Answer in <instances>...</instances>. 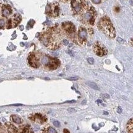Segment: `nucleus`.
Listing matches in <instances>:
<instances>
[{
	"label": "nucleus",
	"mask_w": 133,
	"mask_h": 133,
	"mask_svg": "<svg viewBox=\"0 0 133 133\" xmlns=\"http://www.w3.org/2000/svg\"><path fill=\"white\" fill-rule=\"evenodd\" d=\"M64 32L58 27L47 28L40 36V41L44 45L50 50H57L62 43Z\"/></svg>",
	"instance_id": "1"
},
{
	"label": "nucleus",
	"mask_w": 133,
	"mask_h": 133,
	"mask_svg": "<svg viewBox=\"0 0 133 133\" xmlns=\"http://www.w3.org/2000/svg\"><path fill=\"white\" fill-rule=\"evenodd\" d=\"M98 27L101 32L110 39H114L116 37L115 28L108 16H105L101 17L98 24Z\"/></svg>",
	"instance_id": "2"
},
{
	"label": "nucleus",
	"mask_w": 133,
	"mask_h": 133,
	"mask_svg": "<svg viewBox=\"0 0 133 133\" xmlns=\"http://www.w3.org/2000/svg\"><path fill=\"white\" fill-rule=\"evenodd\" d=\"M80 20L83 24L88 26H93L95 23L96 11L93 6H88L86 10L82 14Z\"/></svg>",
	"instance_id": "3"
},
{
	"label": "nucleus",
	"mask_w": 133,
	"mask_h": 133,
	"mask_svg": "<svg viewBox=\"0 0 133 133\" xmlns=\"http://www.w3.org/2000/svg\"><path fill=\"white\" fill-rule=\"evenodd\" d=\"M40 64L44 66V67L49 70H54L57 69L60 65V61L57 58H53L48 55H44L41 57L39 60V65Z\"/></svg>",
	"instance_id": "4"
},
{
	"label": "nucleus",
	"mask_w": 133,
	"mask_h": 133,
	"mask_svg": "<svg viewBox=\"0 0 133 133\" xmlns=\"http://www.w3.org/2000/svg\"><path fill=\"white\" fill-rule=\"evenodd\" d=\"M71 9L75 15L80 16L88 8L86 0H71Z\"/></svg>",
	"instance_id": "5"
},
{
	"label": "nucleus",
	"mask_w": 133,
	"mask_h": 133,
	"mask_svg": "<svg viewBox=\"0 0 133 133\" xmlns=\"http://www.w3.org/2000/svg\"><path fill=\"white\" fill-rule=\"evenodd\" d=\"M62 31L64 35L70 38L72 40H76V28L72 22L65 21L62 23Z\"/></svg>",
	"instance_id": "6"
},
{
	"label": "nucleus",
	"mask_w": 133,
	"mask_h": 133,
	"mask_svg": "<svg viewBox=\"0 0 133 133\" xmlns=\"http://www.w3.org/2000/svg\"><path fill=\"white\" fill-rule=\"evenodd\" d=\"M45 14L50 17H57L60 15V6L58 2L49 3L45 8Z\"/></svg>",
	"instance_id": "7"
},
{
	"label": "nucleus",
	"mask_w": 133,
	"mask_h": 133,
	"mask_svg": "<svg viewBox=\"0 0 133 133\" xmlns=\"http://www.w3.org/2000/svg\"><path fill=\"white\" fill-rule=\"evenodd\" d=\"M93 52L96 55L99 57H103L108 54V51L107 47L104 45V44L101 43L100 42H95L93 45Z\"/></svg>",
	"instance_id": "8"
},
{
	"label": "nucleus",
	"mask_w": 133,
	"mask_h": 133,
	"mask_svg": "<svg viewBox=\"0 0 133 133\" xmlns=\"http://www.w3.org/2000/svg\"><path fill=\"white\" fill-rule=\"evenodd\" d=\"M87 36H88V32L85 27L83 26L79 27L77 36L78 43L81 45H85L87 42Z\"/></svg>",
	"instance_id": "9"
},
{
	"label": "nucleus",
	"mask_w": 133,
	"mask_h": 133,
	"mask_svg": "<svg viewBox=\"0 0 133 133\" xmlns=\"http://www.w3.org/2000/svg\"><path fill=\"white\" fill-rule=\"evenodd\" d=\"M28 61L30 65L34 68H38L39 66V58L36 57L35 54L29 55V58H28Z\"/></svg>",
	"instance_id": "10"
},
{
	"label": "nucleus",
	"mask_w": 133,
	"mask_h": 133,
	"mask_svg": "<svg viewBox=\"0 0 133 133\" xmlns=\"http://www.w3.org/2000/svg\"><path fill=\"white\" fill-rule=\"evenodd\" d=\"M12 9L8 5H4L1 8V15L4 17H8L11 14Z\"/></svg>",
	"instance_id": "11"
},
{
	"label": "nucleus",
	"mask_w": 133,
	"mask_h": 133,
	"mask_svg": "<svg viewBox=\"0 0 133 133\" xmlns=\"http://www.w3.org/2000/svg\"><path fill=\"white\" fill-rule=\"evenodd\" d=\"M128 133H133V118L130 119L127 123L126 126Z\"/></svg>",
	"instance_id": "12"
},
{
	"label": "nucleus",
	"mask_w": 133,
	"mask_h": 133,
	"mask_svg": "<svg viewBox=\"0 0 133 133\" xmlns=\"http://www.w3.org/2000/svg\"><path fill=\"white\" fill-rule=\"evenodd\" d=\"M42 131L45 133H57V131L52 127H48L45 128L44 130H42Z\"/></svg>",
	"instance_id": "13"
},
{
	"label": "nucleus",
	"mask_w": 133,
	"mask_h": 133,
	"mask_svg": "<svg viewBox=\"0 0 133 133\" xmlns=\"http://www.w3.org/2000/svg\"><path fill=\"white\" fill-rule=\"evenodd\" d=\"M87 85H88L90 87H91V88H93V89H95V90H99V88L97 86V85L95 83H94V82H88L87 83Z\"/></svg>",
	"instance_id": "14"
},
{
	"label": "nucleus",
	"mask_w": 133,
	"mask_h": 133,
	"mask_svg": "<svg viewBox=\"0 0 133 133\" xmlns=\"http://www.w3.org/2000/svg\"><path fill=\"white\" fill-rule=\"evenodd\" d=\"M11 119L12 121L17 123V124H19V123H21V120L20 118H19V117L17 116H15V115H12L11 116Z\"/></svg>",
	"instance_id": "15"
},
{
	"label": "nucleus",
	"mask_w": 133,
	"mask_h": 133,
	"mask_svg": "<svg viewBox=\"0 0 133 133\" xmlns=\"http://www.w3.org/2000/svg\"><path fill=\"white\" fill-rule=\"evenodd\" d=\"M5 25V21L3 19H0V28H2Z\"/></svg>",
	"instance_id": "16"
},
{
	"label": "nucleus",
	"mask_w": 133,
	"mask_h": 133,
	"mask_svg": "<svg viewBox=\"0 0 133 133\" xmlns=\"http://www.w3.org/2000/svg\"><path fill=\"white\" fill-rule=\"evenodd\" d=\"M53 124L55 126V127H57V128L60 127V126H61V124H60L59 121H54Z\"/></svg>",
	"instance_id": "17"
},
{
	"label": "nucleus",
	"mask_w": 133,
	"mask_h": 133,
	"mask_svg": "<svg viewBox=\"0 0 133 133\" xmlns=\"http://www.w3.org/2000/svg\"><path fill=\"white\" fill-rule=\"evenodd\" d=\"M87 61H88V62L90 64H93V63H94V59H93V58H91V57L88 58V59H87Z\"/></svg>",
	"instance_id": "18"
},
{
	"label": "nucleus",
	"mask_w": 133,
	"mask_h": 133,
	"mask_svg": "<svg viewBox=\"0 0 133 133\" xmlns=\"http://www.w3.org/2000/svg\"><path fill=\"white\" fill-rule=\"evenodd\" d=\"M92 2L94 3V4H100L101 3V0H91Z\"/></svg>",
	"instance_id": "19"
},
{
	"label": "nucleus",
	"mask_w": 133,
	"mask_h": 133,
	"mask_svg": "<svg viewBox=\"0 0 133 133\" xmlns=\"http://www.w3.org/2000/svg\"><path fill=\"white\" fill-rule=\"evenodd\" d=\"M68 80H72V81H75V80H78V78H77V77H69V78H68Z\"/></svg>",
	"instance_id": "20"
},
{
	"label": "nucleus",
	"mask_w": 133,
	"mask_h": 133,
	"mask_svg": "<svg viewBox=\"0 0 133 133\" xmlns=\"http://www.w3.org/2000/svg\"><path fill=\"white\" fill-rule=\"evenodd\" d=\"M62 43L65 45H67L68 44H69V41H68L67 40H66V39H64L62 41Z\"/></svg>",
	"instance_id": "21"
},
{
	"label": "nucleus",
	"mask_w": 133,
	"mask_h": 133,
	"mask_svg": "<svg viewBox=\"0 0 133 133\" xmlns=\"http://www.w3.org/2000/svg\"><path fill=\"white\" fill-rule=\"evenodd\" d=\"M69 112H70V113H74V112L76 111V110H75L74 108H69V110H68Z\"/></svg>",
	"instance_id": "22"
},
{
	"label": "nucleus",
	"mask_w": 133,
	"mask_h": 133,
	"mask_svg": "<svg viewBox=\"0 0 133 133\" xmlns=\"http://www.w3.org/2000/svg\"><path fill=\"white\" fill-rule=\"evenodd\" d=\"M75 100H70V101H65V103H75Z\"/></svg>",
	"instance_id": "23"
},
{
	"label": "nucleus",
	"mask_w": 133,
	"mask_h": 133,
	"mask_svg": "<svg viewBox=\"0 0 133 133\" xmlns=\"http://www.w3.org/2000/svg\"><path fill=\"white\" fill-rule=\"evenodd\" d=\"M129 43L131 45V46L133 47V38H132V39H131L130 40H129Z\"/></svg>",
	"instance_id": "24"
},
{
	"label": "nucleus",
	"mask_w": 133,
	"mask_h": 133,
	"mask_svg": "<svg viewBox=\"0 0 133 133\" xmlns=\"http://www.w3.org/2000/svg\"><path fill=\"white\" fill-rule=\"evenodd\" d=\"M117 111H118V113H121V112H122V108H121V107H119L118 108V110H117Z\"/></svg>",
	"instance_id": "25"
},
{
	"label": "nucleus",
	"mask_w": 133,
	"mask_h": 133,
	"mask_svg": "<svg viewBox=\"0 0 133 133\" xmlns=\"http://www.w3.org/2000/svg\"><path fill=\"white\" fill-rule=\"evenodd\" d=\"M103 96L104 98H110V95L108 94H104L103 95Z\"/></svg>",
	"instance_id": "26"
},
{
	"label": "nucleus",
	"mask_w": 133,
	"mask_h": 133,
	"mask_svg": "<svg viewBox=\"0 0 133 133\" xmlns=\"http://www.w3.org/2000/svg\"><path fill=\"white\" fill-rule=\"evenodd\" d=\"M59 1H61L62 3H66L68 2V1H69L70 0H58Z\"/></svg>",
	"instance_id": "27"
},
{
	"label": "nucleus",
	"mask_w": 133,
	"mask_h": 133,
	"mask_svg": "<svg viewBox=\"0 0 133 133\" xmlns=\"http://www.w3.org/2000/svg\"><path fill=\"white\" fill-rule=\"evenodd\" d=\"M118 41H119V42H121V43H123V42H124V41H123V39H121V38H118Z\"/></svg>",
	"instance_id": "28"
},
{
	"label": "nucleus",
	"mask_w": 133,
	"mask_h": 133,
	"mask_svg": "<svg viewBox=\"0 0 133 133\" xmlns=\"http://www.w3.org/2000/svg\"><path fill=\"white\" fill-rule=\"evenodd\" d=\"M64 133H70V131L67 129H64Z\"/></svg>",
	"instance_id": "29"
},
{
	"label": "nucleus",
	"mask_w": 133,
	"mask_h": 133,
	"mask_svg": "<svg viewBox=\"0 0 133 133\" xmlns=\"http://www.w3.org/2000/svg\"><path fill=\"white\" fill-rule=\"evenodd\" d=\"M23 104H12V106H16V107H19V106H22Z\"/></svg>",
	"instance_id": "30"
},
{
	"label": "nucleus",
	"mask_w": 133,
	"mask_h": 133,
	"mask_svg": "<svg viewBox=\"0 0 133 133\" xmlns=\"http://www.w3.org/2000/svg\"><path fill=\"white\" fill-rule=\"evenodd\" d=\"M97 101V102L98 103H103V101H102V100H101V99H98V100L97 101Z\"/></svg>",
	"instance_id": "31"
},
{
	"label": "nucleus",
	"mask_w": 133,
	"mask_h": 133,
	"mask_svg": "<svg viewBox=\"0 0 133 133\" xmlns=\"http://www.w3.org/2000/svg\"><path fill=\"white\" fill-rule=\"evenodd\" d=\"M103 114H104V115H108V112H107V111H104Z\"/></svg>",
	"instance_id": "32"
}]
</instances>
